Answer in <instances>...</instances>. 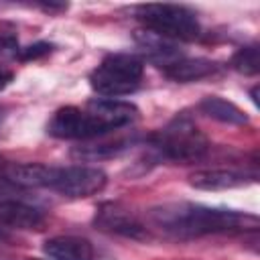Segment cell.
Returning a JSON list of instances; mask_svg holds the SVG:
<instances>
[{
	"instance_id": "cell-1",
	"label": "cell",
	"mask_w": 260,
	"mask_h": 260,
	"mask_svg": "<svg viewBox=\"0 0 260 260\" xmlns=\"http://www.w3.org/2000/svg\"><path fill=\"white\" fill-rule=\"evenodd\" d=\"M148 221L162 234L173 238H199L209 234L258 230V217L236 209L207 207L201 203H165L148 211Z\"/></svg>"
},
{
	"instance_id": "cell-2",
	"label": "cell",
	"mask_w": 260,
	"mask_h": 260,
	"mask_svg": "<svg viewBox=\"0 0 260 260\" xmlns=\"http://www.w3.org/2000/svg\"><path fill=\"white\" fill-rule=\"evenodd\" d=\"M138 108L124 100H91L83 108H59L47 124V132L63 140H93L132 124Z\"/></svg>"
},
{
	"instance_id": "cell-3",
	"label": "cell",
	"mask_w": 260,
	"mask_h": 260,
	"mask_svg": "<svg viewBox=\"0 0 260 260\" xmlns=\"http://www.w3.org/2000/svg\"><path fill=\"white\" fill-rule=\"evenodd\" d=\"M148 142L158 156L181 165L201 160L209 150L207 136L197 128V124L187 114L175 116L165 128L154 132L148 138Z\"/></svg>"
},
{
	"instance_id": "cell-4",
	"label": "cell",
	"mask_w": 260,
	"mask_h": 260,
	"mask_svg": "<svg viewBox=\"0 0 260 260\" xmlns=\"http://www.w3.org/2000/svg\"><path fill=\"white\" fill-rule=\"evenodd\" d=\"M144 73V63L132 53H112L91 71L89 83L95 93L116 100L138 89Z\"/></svg>"
},
{
	"instance_id": "cell-5",
	"label": "cell",
	"mask_w": 260,
	"mask_h": 260,
	"mask_svg": "<svg viewBox=\"0 0 260 260\" xmlns=\"http://www.w3.org/2000/svg\"><path fill=\"white\" fill-rule=\"evenodd\" d=\"M136 16L146 30L171 41H195L201 35L195 12L181 4H144L136 8Z\"/></svg>"
},
{
	"instance_id": "cell-6",
	"label": "cell",
	"mask_w": 260,
	"mask_h": 260,
	"mask_svg": "<svg viewBox=\"0 0 260 260\" xmlns=\"http://www.w3.org/2000/svg\"><path fill=\"white\" fill-rule=\"evenodd\" d=\"M106 183H108V175L102 169L87 165H71V167H55L49 189L69 199H83L104 191Z\"/></svg>"
},
{
	"instance_id": "cell-7",
	"label": "cell",
	"mask_w": 260,
	"mask_h": 260,
	"mask_svg": "<svg viewBox=\"0 0 260 260\" xmlns=\"http://www.w3.org/2000/svg\"><path fill=\"white\" fill-rule=\"evenodd\" d=\"M95 225L108 234H118L130 240H146V225L126 207L118 203H102L95 211Z\"/></svg>"
},
{
	"instance_id": "cell-8",
	"label": "cell",
	"mask_w": 260,
	"mask_h": 260,
	"mask_svg": "<svg viewBox=\"0 0 260 260\" xmlns=\"http://www.w3.org/2000/svg\"><path fill=\"white\" fill-rule=\"evenodd\" d=\"M55 167L41 165V162H8L2 167V179L10 185L22 189H49L53 181Z\"/></svg>"
},
{
	"instance_id": "cell-9",
	"label": "cell",
	"mask_w": 260,
	"mask_h": 260,
	"mask_svg": "<svg viewBox=\"0 0 260 260\" xmlns=\"http://www.w3.org/2000/svg\"><path fill=\"white\" fill-rule=\"evenodd\" d=\"M256 181V175H248L234 169H203L189 175V185L201 191H223L244 187Z\"/></svg>"
},
{
	"instance_id": "cell-10",
	"label": "cell",
	"mask_w": 260,
	"mask_h": 260,
	"mask_svg": "<svg viewBox=\"0 0 260 260\" xmlns=\"http://www.w3.org/2000/svg\"><path fill=\"white\" fill-rule=\"evenodd\" d=\"M45 221V213L16 199H0V223L6 230H37Z\"/></svg>"
},
{
	"instance_id": "cell-11",
	"label": "cell",
	"mask_w": 260,
	"mask_h": 260,
	"mask_svg": "<svg viewBox=\"0 0 260 260\" xmlns=\"http://www.w3.org/2000/svg\"><path fill=\"white\" fill-rule=\"evenodd\" d=\"M134 41L138 43V47L142 49V53L146 55L148 61H152L154 65H158L160 69L169 67L171 63H175L177 59H181V49L177 47L175 41L171 39H165L156 32H150L146 28L142 30H136L134 35Z\"/></svg>"
},
{
	"instance_id": "cell-12",
	"label": "cell",
	"mask_w": 260,
	"mask_h": 260,
	"mask_svg": "<svg viewBox=\"0 0 260 260\" xmlns=\"http://www.w3.org/2000/svg\"><path fill=\"white\" fill-rule=\"evenodd\" d=\"M43 252L53 260H93V246L85 238L55 236L43 244Z\"/></svg>"
},
{
	"instance_id": "cell-13",
	"label": "cell",
	"mask_w": 260,
	"mask_h": 260,
	"mask_svg": "<svg viewBox=\"0 0 260 260\" xmlns=\"http://www.w3.org/2000/svg\"><path fill=\"white\" fill-rule=\"evenodd\" d=\"M165 75L177 83H189V81H199L211 73L217 71V63L209 61V59H187L181 57L175 63H171L169 67L162 69Z\"/></svg>"
},
{
	"instance_id": "cell-14",
	"label": "cell",
	"mask_w": 260,
	"mask_h": 260,
	"mask_svg": "<svg viewBox=\"0 0 260 260\" xmlns=\"http://www.w3.org/2000/svg\"><path fill=\"white\" fill-rule=\"evenodd\" d=\"M199 110L205 116H209V118H213L217 122H223V124H238V126H242V124L248 122V116L234 102H228V100H223L219 95L203 98L199 102Z\"/></svg>"
},
{
	"instance_id": "cell-15",
	"label": "cell",
	"mask_w": 260,
	"mask_h": 260,
	"mask_svg": "<svg viewBox=\"0 0 260 260\" xmlns=\"http://www.w3.org/2000/svg\"><path fill=\"white\" fill-rule=\"evenodd\" d=\"M132 144L130 138H120L116 142H98V144H85V146H75L73 148V156L81 158V160H98V158H106V156H114L118 152H122L124 148H128Z\"/></svg>"
},
{
	"instance_id": "cell-16",
	"label": "cell",
	"mask_w": 260,
	"mask_h": 260,
	"mask_svg": "<svg viewBox=\"0 0 260 260\" xmlns=\"http://www.w3.org/2000/svg\"><path fill=\"white\" fill-rule=\"evenodd\" d=\"M232 65L236 71L244 75H256L260 69V57H258V45H246L238 49L232 57Z\"/></svg>"
},
{
	"instance_id": "cell-17",
	"label": "cell",
	"mask_w": 260,
	"mask_h": 260,
	"mask_svg": "<svg viewBox=\"0 0 260 260\" xmlns=\"http://www.w3.org/2000/svg\"><path fill=\"white\" fill-rule=\"evenodd\" d=\"M20 45L12 32H0V63H10L18 59Z\"/></svg>"
},
{
	"instance_id": "cell-18",
	"label": "cell",
	"mask_w": 260,
	"mask_h": 260,
	"mask_svg": "<svg viewBox=\"0 0 260 260\" xmlns=\"http://www.w3.org/2000/svg\"><path fill=\"white\" fill-rule=\"evenodd\" d=\"M51 45L49 43H35V45H28V47H20V55L18 59L20 61H30V59H39L47 53H51Z\"/></svg>"
},
{
	"instance_id": "cell-19",
	"label": "cell",
	"mask_w": 260,
	"mask_h": 260,
	"mask_svg": "<svg viewBox=\"0 0 260 260\" xmlns=\"http://www.w3.org/2000/svg\"><path fill=\"white\" fill-rule=\"evenodd\" d=\"M10 81H12V73L6 69H0V89H4Z\"/></svg>"
},
{
	"instance_id": "cell-20",
	"label": "cell",
	"mask_w": 260,
	"mask_h": 260,
	"mask_svg": "<svg viewBox=\"0 0 260 260\" xmlns=\"http://www.w3.org/2000/svg\"><path fill=\"white\" fill-rule=\"evenodd\" d=\"M6 240H10V232L0 223V244H2V242H6Z\"/></svg>"
},
{
	"instance_id": "cell-21",
	"label": "cell",
	"mask_w": 260,
	"mask_h": 260,
	"mask_svg": "<svg viewBox=\"0 0 260 260\" xmlns=\"http://www.w3.org/2000/svg\"><path fill=\"white\" fill-rule=\"evenodd\" d=\"M2 120H4V108L0 106V122H2Z\"/></svg>"
},
{
	"instance_id": "cell-22",
	"label": "cell",
	"mask_w": 260,
	"mask_h": 260,
	"mask_svg": "<svg viewBox=\"0 0 260 260\" xmlns=\"http://www.w3.org/2000/svg\"><path fill=\"white\" fill-rule=\"evenodd\" d=\"M28 260H39V258H28Z\"/></svg>"
}]
</instances>
